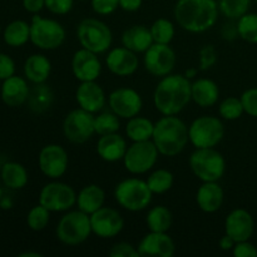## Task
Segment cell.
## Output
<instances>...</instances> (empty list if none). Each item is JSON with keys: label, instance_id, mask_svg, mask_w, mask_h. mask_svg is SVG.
Instances as JSON below:
<instances>
[{"label": "cell", "instance_id": "6da1fadb", "mask_svg": "<svg viewBox=\"0 0 257 257\" xmlns=\"http://www.w3.org/2000/svg\"><path fill=\"white\" fill-rule=\"evenodd\" d=\"M188 78L181 74H168L162 77L153 94L156 109L163 115H177L192 99Z\"/></svg>", "mask_w": 257, "mask_h": 257}, {"label": "cell", "instance_id": "7a4b0ae2", "mask_svg": "<svg viewBox=\"0 0 257 257\" xmlns=\"http://www.w3.org/2000/svg\"><path fill=\"white\" fill-rule=\"evenodd\" d=\"M216 0H177L175 19L182 29L190 33H203L216 24L218 18Z\"/></svg>", "mask_w": 257, "mask_h": 257}, {"label": "cell", "instance_id": "3957f363", "mask_svg": "<svg viewBox=\"0 0 257 257\" xmlns=\"http://www.w3.org/2000/svg\"><path fill=\"white\" fill-rule=\"evenodd\" d=\"M152 141L160 155L175 157L185 150L190 141L188 127L176 115H163L155 123Z\"/></svg>", "mask_w": 257, "mask_h": 257}, {"label": "cell", "instance_id": "277c9868", "mask_svg": "<svg viewBox=\"0 0 257 257\" xmlns=\"http://www.w3.org/2000/svg\"><path fill=\"white\" fill-rule=\"evenodd\" d=\"M193 175L202 182H217L226 171V161L215 148H196L190 157Z\"/></svg>", "mask_w": 257, "mask_h": 257}, {"label": "cell", "instance_id": "5b68a950", "mask_svg": "<svg viewBox=\"0 0 257 257\" xmlns=\"http://www.w3.org/2000/svg\"><path fill=\"white\" fill-rule=\"evenodd\" d=\"M152 191L147 182L140 178H127L115 186L114 197L118 205L131 212H138L150 206Z\"/></svg>", "mask_w": 257, "mask_h": 257}, {"label": "cell", "instance_id": "8992f818", "mask_svg": "<svg viewBox=\"0 0 257 257\" xmlns=\"http://www.w3.org/2000/svg\"><path fill=\"white\" fill-rule=\"evenodd\" d=\"M55 232L58 240L64 245H80L87 241L92 233L90 216L80 210L70 211L60 218Z\"/></svg>", "mask_w": 257, "mask_h": 257}, {"label": "cell", "instance_id": "52a82bcc", "mask_svg": "<svg viewBox=\"0 0 257 257\" xmlns=\"http://www.w3.org/2000/svg\"><path fill=\"white\" fill-rule=\"evenodd\" d=\"M77 37L80 45L95 54L107 52L112 45V32L109 27L102 20L94 18H87L79 23L77 29Z\"/></svg>", "mask_w": 257, "mask_h": 257}, {"label": "cell", "instance_id": "ba28073f", "mask_svg": "<svg viewBox=\"0 0 257 257\" xmlns=\"http://www.w3.org/2000/svg\"><path fill=\"white\" fill-rule=\"evenodd\" d=\"M65 40V29L59 22L34 14L30 23V42L42 50H54Z\"/></svg>", "mask_w": 257, "mask_h": 257}, {"label": "cell", "instance_id": "9c48e42d", "mask_svg": "<svg viewBox=\"0 0 257 257\" xmlns=\"http://www.w3.org/2000/svg\"><path fill=\"white\" fill-rule=\"evenodd\" d=\"M188 136L196 148H215L225 136V127L220 118L202 115L191 123Z\"/></svg>", "mask_w": 257, "mask_h": 257}, {"label": "cell", "instance_id": "30bf717a", "mask_svg": "<svg viewBox=\"0 0 257 257\" xmlns=\"http://www.w3.org/2000/svg\"><path fill=\"white\" fill-rule=\"evenodd\" d=\"M157 147L153 141L133 142L123 157L125 170L132 175H143L152 170L158 160Z\"/></svg>", "mask_w": 257, "mask_h": 257}, {"label": "cell", "instance_id": "8fae6325", "mask_svg": "<svg viewBox=\"0 0 257 257\" xmlns=\"http://www.w3.org/2000/svg\"><path fill=\"white\" fill-rule=\"evenodd\" d=\"M39 203L50 212H64L77 205V193L64 182H49L39 193Z\"/></svg>", "mask_w": 257, "mask_h": 257}, {"label": "cell", "instance_id": "7c38bea8", "mask_svg": "<svg viewBox=\"0 0 257 257\" xmlns=\"http://www.w3.org/2000/svg\"><path fill=\"white\" fill-rule=\"evenodd\" d=\"M63 132L69 142L82 145L89 141L95 133L93 113L78 108L68 113L63 123Z\"/></svg>", "mask_w": 257, "mask_h": 257}, {"label": "cell", "instance_id": "4fadbf2b", "mask_svg": "<svg viewBox=\"0 0 257 257\" xmlns=\"http://www.w3.org/2000/svg\"><path fill=\"white\" fill-rule=\"evenodd\" d=\"M145 68L155 77L171 74L176 65V53L170 44L153 43L145 52Z\"/></svg>", "mask_w": 257, "mask_h": 257}, {"label": "cell", "instance_id": "5bb4252c", "mask_svg": "<svg viewBox=\"0 0 257 257\" xmlns=\"http://www.w3.org/2000/svg\"><path fill=\"white\" fill-rule=\"evenodd\" d=\"M38 163L43 175L57 180L67 172L69 158L67 151L62 146L47 145L39 152Z\"/></svg>", "mask_w": 257, "mask_h": 257}, {"label": "cell", "instance_id": "9a60e30c", "mask_svg": "<svg viewBox=\"0 0 257 257\" xmlns=\"http://www.w3.org/2000/svg\"><path fill=\"white\" fill-rule=\"evenodd\" d=\"M109 107L118 117L130 118L136 117L142 110V97L137 90L132 88H118L109 94Z\"/></svg>", "mask_w": 257, "mask_h": 257}, {"label": "cell", "instance_id": "2e32d148", "mask_svg": "<svg viewBox=\"0 0 257 257\" xmlns=\"http://www.w3.org/2000/svg\"><path fill=\"white\" fill-rule=\"evenodd\" d=\"M92 232L100 238H110L117 236L124 227V220L117 210L110 207H100L90 215Z\"/></svg>", "mask_w": 257, "mask_h": 257}, {"label": "cell", "instance_id": "e0dca14e", "mask_svg": "<svg viewBox=\"0 0 257 257\" xmlns=\"http://www.w3.org/2000/svg\"><path fill=\"white\" fill-rule=\"evenodd\" d=\"M97 55L85 48H82L74 53L72 59V72L78 80L93 82L99 78L102 64Z\"/></svg>", "mask_w": 257, "mask_h": 257}, {"label": "cell", "instance_id": "ac0fdd59", "mask_svg": "<svg viewBox=\"0 0 257 257\" xmlns=\"http://www.w3.org/2000/svg\"><path fill=\"white\" fill-rule=\"evenodd\" d=\"M255 230V222L250 212L243 208L231 211L225 220V233L235 242L250 240Z\"/></svg>", "mask_w": 257, "mask_h": 257}, {"label": "cell", "instance_id": "d6986e66", "mask_svg": "<svg viewBox=\"0 0 257 257\" xmlns=\"http://www.w3.org/2000/svg\"><path fill=\"white\" fill-rule=\"evenodd\" d=\"M140 256L143 257H172L176 246L167 232H153L142 238L137 247Z\"/></svg>", "mask_w": 257, "mask_h": 257}, {"label": "cell", "instance_id": "ffe728a7", "mask_svg": "<svg viewBox=\"0 0 257 257\" xmlns=\"http://www.w3.org/2000/svg\"><path fill=\"white\" fill-rule=\"evenodd\" d=\"M105 64L113 74L128 77L138 69V57L135 52L125 47L114 48L108 53Z\"/></svg>", "mask_w": 257, "mask_h": 257}, {"label": "cell", "instance_id": "44dd1931", "mask_svg": "<svg viewBox=\"0 0 257 257\" xmlns=\"http://www.w3.org/2000/svg\"><path fill=\"white\" fill-rule=\"evenodd\" d=\"M75 99L80 108L90 113H98L105 104V94L95 80L82 82L75 92Z\"/></svg>", "mask_w": 257, "mask_h": 257}, {"label": "cell", "instance_id": "7402d4cb", "mask_svg": "<svg viewBox=\"0 0 257 257\" xmlns=\"http://www.w3.org/2000/svg\"><path fill=\"white\" fill-rule=\"evenodd\" d=\"M29 85L23 77L13 75L3 80L0 85V97L8 107H19L24 104L29 95Z\"/></svg>", "mask_w": 257, "mask_h": 257}, {"label": "cell", "instance_id": "603a6c76", "mask_svg": "<svg viewBox=\"0 0 257 257\" xmlns=\"http://www.w3.org/2000/svg\"><path fill=\"white\" fill-rule=\"evenodd\" d=\"M127 148L125 140L118 133L100 136L97 143V153L103 161L109 163L123 160Z\"/></svg>", "mask_w": 257, "mask_h": 257}, {"label": "cell", "instance_id": "cb8c5ba5", "mask_svg": "<svg viewBox=\"0 0 257 257\" xmlns=\"http://www.w3.org/2000/svg\"><path fill=\"white\" fill-rule=\"evenodd\" d=\"M223 198L225 193L217 182H203L197 190L196 202L203 212L213 213L220 210Z\"/></svg>", "mask_w": 257, "mask_h": 257}, {"label": "cell", "instance_id": "d4e9b609", "mask_svg": "<svg viewBox=\"0 0 257 257\" xmlns=\"http://www.w3.org/2000/svg\"><path fill=\"white\" fill-rule=\"evenodd\" d=\"M153 43L151 30L145 25H133L122 34L123 47L135 53H145Z\"/></svg>", "mask_w": 257, "mask_h": 257}, {"label": "cell", "instance_id": "484cf974", "mask_svg": "<svg viewBox=\"0 0 257 257\" xmlns=\"http://www.w3.org/2000/svg\"><path fill=\"white\" fill-rule=\"evenodd\" d=\"M191 95L193 102L200 107H212L220 98V89L213 80L201 78L191 85Z\"/></svg>", "mask_w": 257, "mask_h": 257}, {"label": "cell", "instance_id": "4316f807", "mask_svg": "<svg viewBox=\"0 0 257 257\" xmlns=\"http://www.w3.org/2000/svg\"><path fill=\"white\" fill-rule=\"evenodd\" d=\"M52 72V63L44 54H32L24 63V75L33 84L45 83Z\"/></svg>", "mask_w": 257, "mask_h": 257}, {"label": "cell", "instance_id": "83f0119b", "mask_svg": "<svg viewBox=\"0 0 257 257\" xmlns=\"http://www.w3.org/2000/svg\"><path fill=\"white\" fill-rule=\"evenodd\" d=\"M105 200V193L100 186L88 185L80 190L77 195V206L78 210L83 211L87 215H92L95 211L103 207V203Z\"/></svg>", "mask_w": 257, "mask_h": 257}, {"label": "cell", "instance_id": "f1b7e54d", "mask_svg": "<svg viewBox=\"0 0 257 257\" xmlns=\"http://www.w3.org/2000/svg\"><path fill=\"white\" fill-rule=\"evenodd\" d=\"M3 183L10 190H22L29 181L28 171L22 163L5 162L0 170Z\"/></svg>", "mask_w": 257, "mask_h": 257}, {"label": "cell", "instance_id": "f546056e", "mask_svg": "<svg viewBox=\"0 0 257 257\" xmlns=\"http://www.w3.org/2000/svg\"><path fill=\"white\" fill-rule=\"evenodd\" d=\"M53 100H54V93L48 87L45 83L34 84V87L30 88L29 95H28V108L33 113H44L52 107Z\"/></svg>", "mask_w": 257, "mask_h": 257}, {"label": "cell", "instance_id": "4dcf8cb0", "mask_svg": "<svg viewBox=\"0 0 257 257\" xmlns=\"http://www.w3.org/2000/svg\"><path fill=\"white\" fill-rule=\"evenodd\" d=\"M3 38L9 47H23L30 40V24L24 20H14L5 27Z\"/></svg>", "mask_w": 257, "mask_h": 257}, {"label": "cell", "instance_id": "1f68e13d", "mask_svg": "<svg viewBox=\"0 0 257 257\" xmlns=\"http://www.w3.org/2000/svg\"><path fill=\"white\" fill-rule=\"evenodd\" d=\"M155 123L146 117L130 118L125 125V135L133 142H143V141L152 140Z\"/></svg>", "mask_w": 257, "mask_h": 257}, {"label": "cell", "instance_id": "d6a6232c", "mask_svg": "<svg viewBox=\"0 0 257 257\" xmlns=\"http://www.w3.org/2000/svg\"><path fill=\"white\" fill-rule=\"evenodd\" d=\"M172 213L165 206H156L146 217V223L150 231L153 232H167L172 226Z\"/></svg>", "mask_w": 257, "mask_h": 257}, {"label": "cell", "instance_id": "836d02e7", "mask_svg": "<svg viewBox=\"0 0 257 257\" xmlns=\"http://www.w3.org/2000/svg\"><path fill=\"white\" fill-rule=\"evenodd\" d=\"M147 185L152 193L156 195H162L170 191L173 186V175L168 170H156L155 172L151 173L147 178Z\"/></svg>", "mask_w": 257, "mask_h": 257}, {"label": "cell", "instance_id": "e575fe53", "mask_svg": "<svg viewBox=\"0 0 257 257\" xmlns=\"http://www.w3.org/2000/svg\"><path fill=\"white\" fill-rule=\"evenodd\" d=\"M151 34H152L153 42L160 43V44H170L175 37V25L172 22L165 18H160V19L155 20L150 28Z\"/></svg>", "mask_w": 257, "mask_h": 257}, {"label": "cell", "instance_id": "d590c367", "mask_svg": "<svg viewBox=\"0 0 257 257\" xmlns=\"http://www.w3.org/2000/svg\"><path fill=\"white\" fill-rule=\"evenodd\" d=\"M251 0H220L218 9L220 13L231 20H238L248 12Z\"/></svg>", "mask_w": 257, "mask_h": 257}, {"label": "cell", "instance_id": "8d00e7d4", "mask_svg": "<svg viewBox=\"0 0 257 257\" xmlns=\"http://www.w3.org/2000/svg\"><path fill=\"white\" fill-rule=\"evenodd\" d=\"M119 127V118L114 112H103L94 117V128L97 135L105 136L110 133H117Z\"/></svg>", "mask_w": 257, "mask_h": 257}, {"label": "cell", "instance_id": "74e56055", "mask_svg": "<svg viewBox=\"0 0 257 257\" xmlns=\"http://www.w3.org/2000/svg\"><path fill=\"white\" fill-rule=\"evenodd\" d=\"M238 35L247 43L257 44V14L246 13L237 22Z\"/></svg>", "mask_w": 257, "mask_h": 257}, {"label": "cell", "instance_id": "f35d334b", "mask_svg": "<svg viewBox=\"0 0 257 257\" xmlns=\"http://www.w3.org/2000/svg\"><path fill=\"white\" fill-rule=\"evenodd\" d=\"M50 220V211L45 208L39 203L34 206L32 210L28 212L27 223L30 230L33 231H43L48 226Z\"/></svg>", "mask_w": 257, "mask_h": 257}, {"label": "cell", "instance_id": "ab89813d", "mask_svg": "<svg viewBox=\"0 0 257 257\" xmlns=\"http://www.w3.org/2000/svg\"><path fill=\"white\" fill-rule=\"evenodd\" d=\"M218 112H220V115L223 119L236 120L242 115L245 110H243L241 98L228 97L221 102L220 107H218Z\"/></svg>", "mask_w": 257, "mask_h": 257}, {"label": "cell", "instance_id": "60d3db41", "mask_svg": "<svg viewBox=\"0 0 257 257\" xmlns=\"http://www.w3.org/2000/svg\"><path fill=\"white\" fill-rule=\"evenodd\" d=\"M217 62V53L213 45H205L200 50V70H208Z\"/></svg>", "mask_w": 257, "mask_h": 257}, {"label": "cell", "instance_id": "b9f144b4", "mask_svg": "<svg viewBox=\"0 0 257 257\" xmlns=\"http://www.w3.org/2000/svg\"><path fill=\"white\" fill-rule=\"evenodd\" d=\"M241 102H242L245 113L252 117H257V88H250L245 90L241 95Z\"/></svg>", "mask_w": 257, "mask_h": 257}, {"label": "cell", "instance_id": "7bdbcfd3", "mask_svg": "<svg viewBox=\"0 0 257 257\" xmlns=\"http://www.w3.org/2000/svg\"><path fill=\"white\" fill-rule=\"evenodd\" d=\"M90 5L98 15H109L119 8V0H90Z\"/></svg>", "mask_w": 257, "mask_h": 257}, {"label": "cell", "instance_id": "ee69618b", "mask_svg": "<svg viewBox=\"0 0 257 257\" xmlns=\"http://www.w3.org/2000/svg\"><path fill=\"white\" fill-rule=\"evenodd\" d=\"M74 0H45V8L52 14L65 15L73 9Z\"/></svg>", "mask_w": 257, "mask_h": 257}, {"label": "cell", "instance_id": "f6af8a7d", "mask_svg": "<svg viewBox=\"0 0 257 257\" xmlns=\"http://www.w3.org/2000/svg\"><path fill=\"white\" fill-rule=\"evenodd\" d=\"M110 257H138L137 247L128 242H119L112 246L109 251Z\"/></svg>", "mask_w": 257, "mask_h": 257}, {"label": "cell", "instance_id": "bcb514c9", "mask_svg": "<svg viewBox=\"0 0 257 257\" xmlns=\"http://www.w3.org/2000/svg\"><path fill=\"white\" fill-rule=\"evenodd\" d=\"M15 74V62L10 55L0 53V80H5Z\"/></svg>", "mask_w": 257, "mask_h": 257}, {"label": "cell", "instance_id": "7dc6e473", "mask_svg": "<svg viewBox=\"0 0 257 257\" xmlns=\"http://www.w3.org/2000/svg\"><path fill=\"white\" fill-rule=\"evenodd\" d=\"M233 256L236 257H257V248L255 245L247 241L236 242L235 247L232 248Z\"/></svg>", "mask_w": 257, "mask_h": 257}, {"label": "cell", "instance_id": "c3c4849f", "mask_svg": "<svg viewBox=\"0 0 257 257\" xmlns=\"http://www.w3.org/2000/svg\"><path fill=\"white\" fill-rule=\"evenodd\" d=\"M23 7L30 14H38L45 8V0H23Z\"/></svg>", "mask_w": 257, "mask_h": 257}, {"label": "cell", "instance_id": "681fc988", "mask_svg": "<svg viewBox=\"0 0 257 257\" xmlns=\"http://www.w3.org/2000/svg\"><path fill=\"white\" fill-rule=\"evenodd\" d=\"M221 34H222V38L226 40H235L236 38L240 37L238 35V28L237 23H226L223 25L222 30H221Z\"/></svg>", "mask_w": 257, "mask_h": 257}, {"label": "cell", "instance_id": "f907efd6", "mask_svg": "<svg viewBox=\"0 0 257 257\" xmlns=\"http://www.w3.org/2000/svg\"><path fill=\"white\" fill-rule=\"evenodd\" d=\"M142 7V0H119V8L124 12H137Z\"/></svg>", "mask_w": 257, "mask_h": 257}, {"label": "cell", "instance_id": "816d5d0a", "mask_svg": "<svg viewBox=\"0 0 257 257\" xmlns=\"http://www.w3.org/2000/svg\"><path fill=\"white\" fill-rule=\"evenodd\" d=\"M235 245H236L235 241H233L230 236L226 235V233H225V236H222V237L220 238V241H218V246H220L221 250H223V251L232 250V248L235 247Z\"/></svg>", "mask_w": 257, "mask_h": 257}, {"label": "cell", "instance_id": "f5cc1de1", "mask_svg": "<svg viewBox=\"0 0 257 257\" xmlns=\"http://www.w3.org/2000/svg\"><path fill=\"white\" fill-rule=\"evenodd\" d=\"M0 207H2L3 210H10V208L13 207L12 198L4 197V196H3L2 200H0Z\"/></svg>", "mask_w": 257, "mask_h": 257}, {"label": "cell", "instance_id": "db71d44e", "mask_svg": "<svg viewBox=\"0 0 257 257\" xmlns=\"http://www.w3.org/2000/svg\"><path fill=\"white\" fill-rule=\"evenodd\" d=\"M198 73V69H196V68H190V69H187L185 72V77L188 78V79H192V78H195L196 75H197Z\"/></svg>", "mask_w": 257, "mask_h": 257}, {"label": "cell", "instance_id": "11a10c76", "mask_svg": "<svg viewBox=\"0 0 257 257\" xmlns=\"http://www.w3.org/2000/svg\"><path fill=\"white\" fill-rule=\"evenodd\" d=\"M19 257H42V253H38V252H23V253H20Z\"/></svg>", "mask_w": 257, "mask_h": 257}, {"label": "cell", "instance_id": "9f6ffc18", "mask_svg": "<svg viewBox=\"0 0 257 257\" xmlns=\"http://www.w3.org/2000/svg\"><path fill=\"white\" fill-rule=\"evenodd\" d=\"M4 196V193H3V188L0 187V200H2V197Z\"/></svg>", "mask_w": 257, "mask_h": 257}, {"label": "cell", "instance_id": "6f0895ef", "mask_svg": "<svg viewBox=\"0 0 257 257\" xmlns=\"http://www.w3.org/2000/svg\"><path fill=\"white\" fill-rule=\"evenodd\" d=\"M2 167H3V162H2V160H0V170H2Z\"/></svg>", "mask_w": 257, "mask_h": 257}, {"label": "cell", "instance_id": "680465c9", "mask_svg": "<svg viewBox=\"0 0 257 257\" xmlns=\"http://www.w3.org/2000/svg\"><path fill=\"white\" fill-rule=\"evenodd\" d=\"M0 34H2V25H0Z\"/></svg>", "mask_w": 257, "mask_h": 257}, {"label": "cell", "instance_id": "91938a15", "mask_svg": "<svg viewBox=\"0 0 257 257\" xmlns=\"http://www.w3.org/2000/svg\"><path fill=\"white\" fill-rule=\"evenodd\" d=\"M80 2H85V0H80Z\"/></svg>", "mask_w": 257, "mask_h": 257}, {"label": "cell", "instance_id": "94428289", "mask_svg": "<svg viewBox=\"0 0 257 257\" xmlns=\"http://www.w3.org/2000/svg\"><path fill=\"white\" fill-rule=\"evenodd\" d=\"M256 3H257V0H256Z\"/></svg>", "mask_w": 257, "mask_h": 257}]
</instances>
